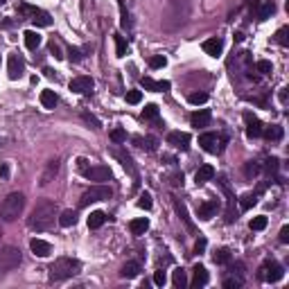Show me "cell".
Listing matches in <instances>:
<instances>
[{"instance_id":"d4e9b609","label":"cell","mask_w":289,"mask_h":289,"mask_svg":"<svg viewBox=\"0 0 289 289\" xmlns=\"http://www.w3.org/2000/svg\"><path fill=\"white\" fill-rule=\"evenodd\" d=\"M138 273H140V262H136V260H129V262H127V265H122V269H120V276L127 278V280L136 278Z\"/></svg>"},{"instance_id":"83f0119b","label":"cell","mask_w":289,"mask_h":289,"mask_svg":"<svg viewBox=\"0 0 289 289\" xmlns=\"http://www.w3.org/2000/svg\"><path fill=\"white\" fill-rule=\"evenodd\" d=\"M262 133L267 136V140H271V142H280L283 140V136H285V131H283L280 124H271L269 129H262Z\"/></svg>"},{"instance_id":"816d5d0a","label":"cell","mask_w":289,"mask_h":289,"mask_svg":"<svg viewBox=\"0 0 289 289\" xmlns=\"http://www.w3.org/2000/svg\"><path fill=\"white\" fill-rule=\"evenodd\" d=\"M68 57H70V61H82L84 59V54H82V50L79 47H68Z\"/></svg>"},{"instance_id":"bcb514c9","label":"cell","mask_w":289,"mask_h":289,"mask_svg":"<svg viewBox=\"0 0 289 289\" xmlns=\"http://www.w3.org/2000/svg\"><path fill=\"white\" fill-rule=\"evenodd\" d=\"M255 70H258L260 75H269V72L273 70V66H271V61H267V59H260L258 64H255Z\"/></svg>"},{"instance_id":"52a82bcc","label":"cell","mask_w":289,"mask_h":289,"mask_svg":"<svg viewBox=\"0 0 289 289\" xmlns=\"http://www.w3.org/2000/svg\"><path fill=\"white\" fill-rule=\"evenodd\" d=\"M111 195H113V190L107 188V185H93V188H89L82 195L79 206L86 208V206H90V203H97V201H107V199H111Z\"/></svg>"},{"instance_id":"d6a6232c","label":"cell","mask_w":289,"mask_h":289,"mask_svg":"<svg viewBox=\"0 0 289 289\" xmlns=\"http://www.w3.org/2000/svg\"><path fill=\"white\" fill-rule=\"evenodd\" d=\"M77 224V210H64V213L59 215V226H64V228H70V226Z\"/></svg>"},{"instance_id":"b9f144b4","label":"cell","mask_w":289,"mask_h":289,"mask_svg":"<svg viewBox=\"0 0 289 289\" xmlns=\"http://www.w3.org/2000/svg\"><path fill=\"white\" fill-rule=\"evenodd\" d=\"M113 39H115V54H118V57H124V54H127V41H124V36L115 34Z\"/></svg>"},{"instance_id":"ab89813d","label":"cell","mask_w":289,"mask_h":289,"mask_svg":"<svg viewBox=\"0 0 289 289\" xmlns=\"http://www.w3.org/2000/svg\"><path fill=\"white\" fill-rule=\"evenodd\" d=\"M244 285V280L240 276L235 278V273L233 276H228V278H224V289H240Z\"/></svg>"},{"instance_id":"ee69618b","label":"cell","mask_w":289,"mask_h":289,"mask_svg":"<svg viewBox=\"0 0 289 289\" xmlns=\"http://www.w3.org/2000/svg\"><path fill=\"white\" fill-rule=\"evenodd\" d=\"M188 102H190V104H195V107L206 104V102H208V93H192V95H188Z\"/></svg>"},{"instance_id":"4316f807","label":"cell","mask_w":289,"mask_h":289,"mask_svg":"<svg viewBox=\"0 0 289 289\" xmlns=\"http://www.w3.org/2000/svg\"><path fill=\"white\" fill-rule=\"evenodd\" d=\"M129 228H131V233H133V235H145V233H147V228H149V219L147 217H138V219H133V222H131L129 224Z\"/></svg>"},{"instance_id":"60d3db41","label":"cell","mask_w":289,"mask_h":289,"mask_svg":"<svg viewBox=\"0 0 289 289\" xmlns=\"http://www.w3.org/2000/svg\"><path fill=\"white\" fill-rule=\"evenodd\" d=\"M289 27H287V25H285V27H280V30H278L276 32V43H278V45H283V47H287L289 45Z\"/></svg>"},{"instance_id":"cb8c5ba5","label":"cell","mask_w":289,"mask_h":289,"mask_svg":"<svg viewBox=\"0 0 289 289\" xmlns=\"http://www.w3.org/2000/svg\"><path fill=\"white\" fill-rule=\"evenodd\" d=\"M276 14V2L273 0H262L260 2V9H258V21H267Z\"/></svg>"},{"instance_id":"e0dca14e","label":"cell","mask_w":289,"mask_h":289,"mask_svg":"<svg viewBox=\"0 0 289 289\" xmlns=\"http://www.w3.org/2000/svg\"><path fill=\"white\" fill-rule=\"evenodd\" d=\"M201 47H203V52L210 54V57H219V54L224 52V39H219V36L206 39V41L201 43Z\"/></svg>"},{"instance_id":"603a6c76","label":"cell","mask_w":289,"mask_h":289,"mask_svg":"<svg viewBox=\"0 0 289 289\" xmlns=\"http://www.w3.org/2000/svg\"><path fill=\"white\" fill-rule=\"evenodd\" d=\"M133 142H136L140 149H145V152H156L158 149V138H154V136H147V138H142V136H136L133 138Z\"/></svg>"},{"instance_id":"f5cc1de1","label":"cell","mask_w":289,"mask_h":289,"mask_svg":"<svg viewBox=\"0 0 289 289\" xmlns=\"http://www.w3.org/2000/svg\"><path fill=\"white\" fill-rule=\"evenodd\" d=\"M82 115H84V120H86V122H89V124H93L95 129H100V127H102V122H100V120H97V118H95V115H90V113H86V111H84Z\"/></svg>"},{"instance_id":"8fae6325","label":"cell","mask_w":289,"mask_h":289,"mask_svg":"<svg viewBox=\"0 0 289 289\" xmlns=\"http://www.w3.org/2000/svg\"><path fill=\"white\" fill-rule=\"evenodd\" d=\"M111 154L120 160V163H122V167H124L127 172H129L131 177H133V183L138 185V181H140V178H138V170H136V165H133V158H131V156H129L127 152H124V149H118V147H113V149H111Z\"/></svg>"},{"instance_id":"8992f818","label":"cell","mask_w":289,"mask_h":289,"mask_svg":"<svg viewBox=\"0 0 289 289\" xmlns=\"http://www.w3.org/2000/svg\"><path fill=\"white\" fill-rule=\"evenodd\" d=\"M77 167L82 172L86 178L90 181H97V183H104V181H111V170L107 165H90L89 167V160L86 158H77Z\"/></svg>"},{"instance_id":"2e32d148","label":"cell","mask_w":289,"mask_h":289,"mask_svg":"<svg viewBox=\"0 0 289 289\" xmlns=\"http://www.w3.org/2000/svg\"><path fill=\"white\" fill-rule=\"evenodd\" d=\"M59 167H61V163H59V158H52V160H47V165H45V170H43V174H41V185L45 188V185H50V181H54V177L59 174Z\"/></svg>"},{"instance_id":"9a60e30c","label":"cell","mask_w":289,"mask_h":289,"mask_svg":"<svg viewBox=\"0 0 289 289\" xmlns=\"http://www.w3.org/2000/svg\"><path fill=\"white\" fill-rule=\"evenodd\" d=\"M217 210H219V201L217 199H208V201H203V203L199 206L197 217L203 219V222H208V219H213L215 215H217Z\"/></svg>"},{"instance_id":"db71d44e","label":"cell","mask_w":289,"mask_h":289,"mask_svg":"<svg viewBox=\"0 0 289 289\" xmlns=\"http://www.w3.org/2000/svg\"><path fill=\"white\" fill-rule=\"evenodd\" d=\"M50 52L54 54V59H64V54H61V47H59V43H50Z\"/></svg>"},{"instance_id":"4fadbf2b","label":"cell","mask_w":289,"mask_h":289,"mask_svg":"<svg viewBox=\"0 0 289 289\" xmlns=\"http://www.w3.org/2000/svg\"><path fill=\"white\" fill-rule=\"evenodd\" d=\"M7 75H9L12 82H16V79H21L25 75V64L18 54H9V59H7Z\"/></svg>"},{"instance_id":"44dd1931","label":"cell","mask_w":289,"mask_h":289,"mask_svg":"<svg viewBox=\"0 0 289 289\" xmlns=\"http://www.w3.org/2000/svg\"><path fill=\"white\" fill-rule=\"evenodd\" d=\"M30 248H32V253L39 255V258H47V255L52 253V244L45 242V240H39V237H34L30 242Z\"/></svg>"},{"instance_id":"4dcf8cb0","label":"cell","mask_w":289,"mask_h":289,"mask_svg":"<svg viewBox=\"0 0 289 289\" xmlns=\"http://www.w3.org/2000/svg\"><path fill=\"white\" fill-rule=\"evenodd\" d=\"M25 45H27V50H36V47L41 45V34L34 30H27L25 32Z\"/></svg>"},{"instance_id":"7dc6e473","label":"cell","mask_w":289,"mask_h":289,"mask_svg":"<svg viewBox=\"0 0 289 289\" xmlns=\"http://www.w3.org/2000/svg\"><path fill=\"white\" fill-rule=\"evenodd\" d=\"M124 100L129 102V104H140V102H142V93H140V90H129V93L124 95Z\"/></svg>"},{"instance_id":"e575fe53","label":"cell","mask_w":289,"mask_h":289,"mask_svg":"<svg viewBox=\"0 0 289 289\" xmlns=\"http://www.w3.org/2000/svg\"><path fill=\"white\" fill-rule=\"evenodd\" d=\"M172 285H174L177 289H183L185 285H188V276H185L183 269H174V271H172Z\"/></svg>"},{"instance_id":"f907efd6","label":"cell","mask_w":289,"mask_h":289,"mask_svg":"<svg viewBox=\"0 0 289 289\" xmlns=\"http://www.w3.org/2000/svg\"><path fill=\"white\" fill-rule=\"evenodd\" d=\"M165 283H167V276H165V271H163V269L154 271V285H156V287H163Z\"/></svg>"},{"instance_id":"c3c4849f","label":"cell","mask_w":289,"mask_h":289,"mask_svg":"<svg viewBox=\"0 0 289 289\" xmlns=\"http://www.w3.org/2000/svg\"><path fill=\"white\" fill-rule=\"evenodd\" d=\"M138 208H142V210H149L152 208V195L149 192H142L140 199H138Z\"/></svg>"},{"instance_id":"91938a15","label":"cell","mask_w":289,"mask_h":289,"mask_svg":"<svg viewBox=\"0 0 289 289\" xmlns=\"http://www.w3.org/2000/svg\"><path fill=\"white\" fill-rule=\"evenodd\" d=\"M235 41H237V43L244 41V34H242V32H237V34H235Z\"/></svg>"},{"instance_id":"5b68a950","label":"cell","mask_w":289,"mask_h":289,"mask_svg":"<svg viewBox=\"0 0 289 289\" xmlns=\"http://www.w3.org/2000/svg\"><path fill=\"white\" fill-rule=\"evenodd\" d=\"M21 262H23L21 248H16V246H2L0 248V276L14 271Z\"/></svg>"},{"instance_id":"94428289","label":"cell","mask_w":289,"mask_h":289,"mask_svg":"<svg viewBox=\"0 0 289 289\" xmlns=\"http://www.w3.org/2000/svg\"><path fill=\"white\" fill-rule=\"evenodd\" d=\"M5 2H7V0H0V5H5Z\"/></svg>"},{"instance_id":"484cf974","label":"cell","mask_w":289,"mask_h":289,"mask_svg":"<svg viewBox=\"0 0 289 289\" xmlns=\"http://www.w3.org/2000/svg\"><path fill=\"white\" fill-rule=\"evenodd\" d=\"M258 197H260V190L258 192H246V195H242L240 197V210H242V213L251 210V208L258 203Z\"/></svg>"},{"instance_id":"9c48e42d","label":"cell","mask_w":289,"mask_h":289,"mask_svg":"<svg viewBox=\"0 0 289 289\" xmlns=\"http://www.w3.org/2000/svg\"><path fill=\"white\" fill-rule=\"evenodd\" d=\"M224 142H226V138L219 136V133H215V131H208V133H201V136H199L201 149L208 152V154H222Z\"/></svg>"},{"instance_id":"11a10c76","label":"cell","mask_w":289,"mask_h":289,"mask_svg":"<svg viewBox=\"0 0 289 289\" xmlns=\"http://www.w3.org/2000/svg\"><path fill=\"white\" fill-rule=\"evenodd\" d=\"M172 185H174V188H178V185H183V172H177V174H172Z\"/></svg>"},{"instance_id":"d590c367","label":"cell","mask_w":289,"mask_h":289,"mask_svg":"<svg viewBox=\"0 0 289 289\" xmlns=\"http://www.w3.org/2000/svg\"><path fill=\"white\" fill-rule=\"evenodd\" d=\"M142 118L149 120V122H158V120H160L158 107H156V104H147V107L142 109Z\"/></svg>"},{"instance_id":"681fc988","label":"cell","mask_w":289,"mask_h":289,"mask_svg":"<svg viewBox=\"0 0 289 289\" xmlns=\"http://www.w3.org/2000/svg\"><path fill=\"white\" fill-rule=\"evenodd\" d=\"M206 246H208V240H206V237H197L195 251H192V253H195V255H201L203 251H206Z\"/></svg>"},{"instance_id":"f546056e","label":"cell","mask_w":289,"mask_h":289,"mask_svg":"<svg viewBox=\"0 0 289 289\" xmlns=\"http://www.w3.org/2000/svg\"><path fill=\"white\" fill-rule=\"evenodd\" d=\"M107 213H102V210H95V213H90V217H89V228H102L104 226V222H107Z\"/></svg>"},{"instance_id":"680465c9","label":"cell","mask_w":289,"mask_h":289,"mask_svg":"<svg viewBox=\"0 0 289 289\" xmlns=\"http://www.w3.org/2000/svg\"><path fill=\"white\" fill-rule=\"evenodd\" d=\"M280 102L287 104V89H280Z\"/></svg>"},{"instance_id":"ba28073f","label":"cell","mask_w":289,"mask_h":289,"mask_svg":"<svg viewBox=\"0 0 289 289\" xmlns=\"http://www.w3.org/2000/svg\"><path fill=\"white\" fill-rule=\"evenodd\" d=\"M283 276H285V269L278 265L276 260H267L258 271V278L262 283H278V280H283Z\"/></svg>"},{"instance_id":"7c38bea8","label":"cell","mask_w":289,"mask_h":289,"mask_svg":"<svg viewBox=\"0 0 289 289\" xmlns=\"http://www.w3.org/2000/svg\"><path fill=\"white\" fill-rule=\"evenodd\" d=\"M70 90L72 93H79V95H89V93H93V89H95V82L90 79V77H86V75H79V77H75V79H70Z\"/></svg>"},{"instance_id":"3957f363","label":"cell","mask_w":289,"mask_h":289,"mask_svg":"<svg viewBox=\"0 0 289 289\" xmlns=\"http://www.w3.org/2000/svg\"><path fill=\"white\" fill-rule=\"evenodd\" d=\"M23 208H25V195L23 192H12L0 203V219L2 222H14V219L21 217Z\"/></svg>"},{"instance_id":"30bf717a","label":"cell","mask_w":289,"mask_h":289,"mask_svg":"<svg viewBox=\"0 0 289 289\" xmlns=\"http://www.w3.org/2000/svg\"><path fill=\"white\" fill-rule=\"evenodd\" d=\"M190 142H192V136H190V133H185V131H170V133H167V145H172L174 149L188 152Z\"/></svg>"},{"instance_id":"ac0fdd59","label":"cell","mask_w":289,"mask_h":289,"mask_svg":"<svg viewBox=\"0 0 289 289\" xmlns=\"http://www.w3.org/2000/svg\"><path fill=\"white\" fill-rule=\"evenodd\" d=\"M140 84L145 90H154V93H167L172 89L170 82H154L152 77H140Z\"/></svg>"},{"instance_id":"277c9868","label":"cell","mask_w":289,"mask_h":289,"mask_svg":"<svg viewBox=\"0 0 289 289\" xmlns=\"http://www.w3.org/2000/svg\"><path fill=\"white\" fill-rule=\"evenodd\" d=\"M16 12H18V18H25V21H32L36 23L39 27H50L52 25V16L39 7L30 5V2H18L16 5Z\"/></svg>"},{"instance_id":"f6af8a7d","label":"cell","mask_w":289,"mask_h":289,"mask_svg":"<svg viewBox=\"0 0 289 289\" xmlns=\"http://www.w3.org/2000/svg\"><path fill=\"white\" fill-rule=\"evenodd\" d=\"M111 140L115 142V145H120V142L127 140V131L122 129V127H115V129L111 131Z\"/></svg>"},{"instance_id":"5bb4252c","label":"cell","mask_w":289,"mask_h":289,"mask_svg":"<svg viewBox=\"0 0 289 289\" xmlns=\"http://www.w3.org/2000/svg\"><path fill=\"white\" fill-rule=\"evenodd\" d=\"M244 122H246V136L248 138H260L262 136V122H260V118L258 115H253L251 111H246L244 113Z\"/></svg>"},{"instance_id":"74e56055","label":"cell","mask_w":289,"mask_h":289,"mask_svg":"<svg viewBox=\"0 0 289 289\" xmlns=\"http://www.w3.org/2000/svg\"><path fill=\"white\" fill-rule=\"evenodd\" d=\"M267 224H269V219H267V215H258V217L251 219V230H265Z\"/></svg>"},{"instance_id":"f35d334b","label":"cell","mask_w":289,"mask_h":289,"mask_svg":"<svg viewBox=\"0 0 289 289\" xmlns=\"http://www.w3.org/2000/svg\"><path fill=\"white\" fill-rule=\"evenodd\" d=\"M217 183H219V188L224 190V195L228 197V203H233V201H235V197H233V192H230V185H228V181H226L224 174H219V177H217Z\"/></svg>"},{"instance_id":"7a4b0ae2","label":"cell","mask_w":289,"mask_h":289,"mask_svg":"<svg viewBox=\"0 0 289 289\" xmlns=\"http://www.w3.org/2000/svg\"><path fill=\"white\" fill-rule=\"evenodd\" d=\"M47 276H50V283H64L68 278H75L82 273V262L77 258H59L54 260L50 269H47Z\"/></svg>"},{"instance_id":"f1b7e54d","label":"cell","mask_w":289,"mask_h":289,"mask_svg":"<svg viewBox=\"0 0 289 289\" xmlns=\"http://www.w3.org/2000/svg\"><path fill=\"white\" fill-rule=\"evenodd\" d=\"M41 104H43V109H54L57 104H59V97H57V93L54 90H43L41 93Z\"/></svg>"},{"instance_id":"6f0895ef","label":"cell","mask_w":289,"mask_h":289,"mask_svg":"<svg viewBox=\"0 0 289 289\" xmlns=\"http://www.w3.org/2000/svg\"><path fill=\"white\" fill-rule=\"evenodd\" d=\"M9 177V167L7 165H0V178H7Z\"/></svg>"},{"instance_id":"ffe728a7","label":"cell","mask_w":289,"mask_h":289,"mask_svg":"<svg viewBox=\"0 0 289 289\" xmlns=\"http://www.w3.org/2000/svg\"><path fill=\"white\" fill-rule=\"evenodd\" d=\"M210 120H213V113H210V109H201V111H195L192 115H190V122H192V127H197V129H201V127H208V124H210Z\"/></svg>"},{"instance_id":"8d00e7d4","label":"cell","mask_w":289,"mask_h":289,"mask_svg":"<svg viewBox=\"0 0 289 289\" xmlns=\"http://www.w3.org/2000/svg\"><path fill=\"white\" fill-rule=\"evenodd\" d=\"M260 172H262V165H260L258 160H248L246 165H244V174H246V178L258 177Z\"/></svg>"},{"instance_id":"7402d4cb","label":"cell","mask_w":289,"mask_h":289,"mask_svg":"<svg viewBox=\"0 0 289 289\" xmlns=\"http://www.w3.org/2000/svg\"><path fill=\"white\" fill-rule=\"evenodd\" d=\"M215 178V167L213 165H201L195 174V183L197 185H206L208 181H213Z\"/></svg>"},{"instance_id":"9f6ffc18","label":"cell","mask_w":289,"mask_h":289,"mask_svg":"<svg viewBox=\"0 0 289 289\" xmlns=\"http://www.w3.org/2000/svg\"><path fill=\"white\" fill-rule=\"evenodd\" d=\"M280 242L283 244L289 242V226H283V228H280Z\"/></svg>"},{"instance_id":"6da1fadb","label":"cell","mask_w":289,"mask_h":289,"mask_svg":"<svg viewBox=\"0 0 289 289\" xmlns=\"http://www.w3.org/2000/svg\"><path fill=\"white\" fill-rule=\"evenodd\" d=\"M57 215H59L57 203L50 201V199H41L34 206V210H32L30 219H27V224H30V228H34V230H47L50 226L54 224Z\"/></svg>"},{"instance_id":"7bdbcfd3","label":"cell","mask_w":289,"mask_h":289,"mask_svg":"<svg viewBox=\"0 0 289 289\" xmlns=\"http://www.w3.org/2000/svg\"><path fill=\"white\" fill-rule=\"evenodd\" d=\"M165 66H167V59L163 54H156V57L149 59V68H152V70H158V68H165Z\"/></svg>"},{"instance_id":"1f68e13d","label":"cell","mask_w":289,"mask_h":289,"mask_svg":"<svg viewBox=\"0 0 289 289\" xmlns=\"http://www.w3.org/2000/svg\"><path fill=\"white\" fill-rule=\"evenodd\" d=\"M174 206H177V213H178V217L183 219V224H185V228H188L190 233H195V224L190 222V217H188V208H185V203H181V201H177Z\"/></svg>"},{"instance_id":"836d02e7","label":"cell","mask_w":289,"mask_h":289,"mask_svg":"<svg viewBox=\"0 0 289 289\" xmlns=\"http://www.w3.org/2000/svg\"><path fill=\"white\" fill-rule=\"evenodd\" d=\"M213 260H215V265H228L230 260H233V255H230V248H226V246L217 248V251L213 253Z\"/></svg>"},{"instance_id":"d6986e66","label":"cell","mask_w":289,"mask_h":289,"mask_svg":"<svg viewBox=\"0 0 289 289\" xmlns=\"http://www.w3.org/2000/svg\"><path fill=\"white\" fill-rule=\"evenodd\" d=\"M208 280H210V276H208L206 271V267L203 265H195L192 267V287H206Z\"/></svg>"}]
</instances>
